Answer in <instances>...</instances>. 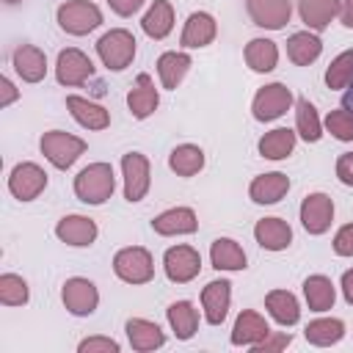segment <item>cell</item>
I'll list each match as a JSON object with an SVG mask.
<instances>
[{"label":"cell","instance_id":"obj_35","mask_svg":"<svg viewBox=\"0 0 353 353\" xmlns=\"http://www.w3.org/2000/svg\"><path fill=\"white\" fill-rule=\"evenodd\" d=\"M168 165L179 176H193V174H199L204 168V152L199 146H193V143H182L168 154Z\"/></svg>","mask_w":353,"mask_h":353},{"label":"cell","instance_id":"obj_34","mask_svg":"<svg viewBox=\"0 0 353 353\" xmlns=\"http://www.w3.org/2000/svg\"><path fill=\"white\" fill-rule=\"evenodd\" d=\"M303 295H306V303L312 312H325L334 306L336 301V292H334V284L331 279L325 276H309L303 281Z\"/></svg>","mask_w":353,"mask_h":353},{"label":"cell","instance_id":"obj_19","mask_svg":"<svg viewBox=\"0 0 353 353\" xmlns=\"http://www.w3.org/2000/svg\"><path fill=\"white\" fill-rule=\"evenodd\" d=\"M152 229L157 234H193L199 229V221L190 207H174V210L160 212L152 221Z\"/></svg>","mask_w":353,"mask_h":353},{"label":"cell","instance_id":"obj_5","mask_svg":"<svg viewBox=\"0 0 353 353\" xmlns=\"http://www.w3.org/2000/svg\"><path fill=\"white\" fill-rule=\"evenodd\" d=\"M58 25L72 36H85L102 25V11L91 0H69L58 8Z\"/></svg>","mask_w":353,"mask_h":353},{"label":"cell","instance_id":"obj_40","mask_svg":"<svg viewBox=\"0 0 353 353\" xmlns=\"http://www.w3.org/2000/svg\"><path fill=\"white\" fill-rule=\"evenodd\" d=\"M325 127L336 141H353V113L347 108L331 110L325 116Z\"/></svg>","mask_w":353,"mask_h":353},{"label":"cell","instance_id":"obj_18","mask_svg":"<svg viewBox=\"0 0 353 353\" xmlns=\"http://www.w3.org/2000/svg\"><path fill=\"white\" fill-rule=\"evenodd\" d=\"M66 108H69L72 119H74L80 127H85V130H105V127L110 124V116H108V110H105L102 105L88 102V99H83V97H77V94H69V97H66Z\"/></svg>","mask_w":353,"mask_h":353},{"label":"cell","instance_id":"obj_7","mask_svg":"<svg viewBox=\"0 0 353 353\" xmlns=\"http://www.w3.org/2000/svg\"><path fill=\"white\" fill-rule=\"evenodd\" d=\"M44 188H47V174H44L41 165H36V163H19V165H14V171L8 176V190H11L14 199L33 201Z\"/></svg>","mask_w":353,"mask_h":353},{"label":"cell","instance_id":"obj_50","mask_svg":"<svg viewBox=\"0 0 353 353\" xmlns=\"http://www.w3.org/2000/svg\"><path fill=\"white\" fill-rule=\"evenodd\" d=\"M3 3H19V0H3Z\"/></svg>","mask_w":353,"mask_h":353},{"label":"cell","instance_id":"obj_1","mask_svg":"<svg viewBox=\"0 0 353 353\" xmlns=\"http://www.w3.org/2000/svg\"><path fill=\"white\" fill-rule=\"evenodd\" d=\"M116 179L108 163H91L74 176V193L83 204H105L113 196Z\"/></svg>","mask_w":353,"mask_h":353},{"label":"cell","instance_id":"obj_27","mask_svg":"<svg viewBox=\"0 0 353 353\" xmlns=\"http://www.w3.org/2000/svg\"><path fill=\"white\" fill-rule=\"evenodd\" d=\"M298 11L309 30H325L328 22L339 14V0H301Z\"/></svg>","mask_w":353,"mask_h":353},{"label":"cell","instance_id":"obj_2","mask_svg":"<svg viewBox=\"0 0 353 353\" xmlns=\"http://www.w3.org/2000/svg\"><path fill=\"white\" fill-rule=\"evenodd\" d=\"M97 52H99V61L113 69V72H121L132 63L135 58V36L124 28H116V30H108L99 41H97Z\"/></svg>","mask_w":353,"mask_h":353},{"label":"cell","instance_id":"obj_42","mask_svg":"<svg viewBox=\"0 0 353 353\" xmlns=\"http://www.w3.org/2000/svg\"><path fill=\"white\" fill-rule=\"evenodd\" d=\"M334 251L339 256H353V223H345L334 237Z\"/></svg>","mask_w":353,"mask_h":353},{"label":"cell","instance_id":"obj_11","mask_svg":"<svg viewBox=\"0 0 353 353\" xmlns=\"http://www.w3.org/2000/svg\"><path fill=\"white\" fill-rule=\"evenodd\" d=\"M331 221H334V201H331V196L309 193L303 199V204H301V223H303V229L309 234H323V232H328Z\"/></svg>","mask_w":353,"mask_h":353},{"label":"cell","instance_id":"obj_36","mask_svg":"<svg viewBox=\"0 0 353 353\" xmlns=\"http://www.w3.org/2000/svg\"><path fill=\"white\" fill-rule=\"evenodd\" d=\"M276 61H279V50L270 39H251L245 44V63L254 72H270L276 69Z\"/></svg>","mask_w":353,"mask_h":353},{"label":"cell","instance_id":"obj_9","mask_svg":"<svg viewBox=\"0 0 353 353\" xmlns=\"http://www.w3.org/2000/svg\"><path fill=\"white\" fill-rule=\"evenodd\" d=\"M121 171H124V199L141 201L149 190V160L141 152H127L121 157Z\"/></svg>","mask_w":353,"mask_h":353},{"label":"cell","instance_id":"obj_12","mask_svg":"<svg viewBox=\"0 0 353 353\" xmlns=\"http://www.w3.org/2000/svg\"><path fill=\"white\" fill-rule=\"evenodd\" d=\"M94 74V63L85 52L69 47V50H61L58 55V63H55V77L61 85H80L85 83V77Z\"/></svg>","mask_w":353,"mask_h":353},{"label":"cell","instance_id":"obj_8","mask_svg":"<svg viewBox=\"0 0 353 353\" xmlns=\"http://www.w3.org/2000/svg\"><path fill=\"white\" fill-rule=\"evenodd\" d=\"M163 268H165V276H168L171 281L188 284V281H193V279L199 276V270H201V256H199V251L190 248V245H174V248L165 251Z\"/></svg>","mask_w":353,"mask_h":353},{"label":"cell","instance_id":"obj_43","mask_svg":"<svg viewBox=\"0 0 353 353\" xmlns=\"http://www.w3.org/2000/svg\"><path fill=\"white\" fill-rule=\"evenodd\" d=\"M292 342V336L290 334H268L262 342H256L254 345V353H270V350H281V347H287Z\"/></svg>","mask_w":353,"mask_h":353},{"label":"cell","instance_id":"obj_38","mask_svg":"<svg viewBox=\"0 0 353 353\" xmlns=\"http://www.w3.org/2000/svg\"><path fill=\"white\" fill-rule=\"evenodd\" d=\"M350 80H353V50L336 55V58L331 61V66L325 69V85L334 88V91L347 88Z\"/></svg>","mask_w":353,"mask_h":353},{"label":"cell","instance_id":"obj_4","mask_svg":"<svg viewBox=\"0 0 353 353\" xmlns=\"http://www.w3.org/2000/svg\"><path fill=\"white\" fill-rule=\"evenodd\" d=\"M113 270L127 284H146L154 276V262H152V254L146 248L130 245L113 256Z\"/></svg>","mask_w":353,"mask_h":353},{"label":"cell","instance_id":"obj_48","mask_svg":"<svg viewBox=\"0 0 353 353\" xmlns=\"http://www.w3.org/2000/svg\"><path fill=\"white\" fill-rule=\"evenodd\" d=\"M342 25H345V28H353V0H345V8H342Z\"/></svg>","mask_w":353,"mask_h":353},{"label":"cell","instance_id":"obj_28","mask_svg":"<svg viewBox=\"0 0 353 353\" xmlns=\"http://www.w3.org/2000/svg\"><path fill=\"white\" fill-rule=\"evenodd\" d=\"M190 69V55L188 52H163L157 58V74H160V83L163 88H176L182 83V77L188 74Z\"/></svg>","mask_w":353,"mask_h":353},{"label":"cell","instance_id":"obj_25","mask_svg":"<svg viewBox=\"0 0 353 353\" xmlns=\"http://www.w3.org/2000/svg\"><path fill=\"white\" fill-rule=\"evenodd\" d=\"M141 28L149 39H165L174 28V8L168 0H154L152 8L143 14L141 19Z\"/></svg>","mask_w":353,"mask_h":353},{"label":"cell","instance_id":"obj_33","mask_svg":"<svg viewBox=\"0 0 353 353\" xmlns=\"http://www.w3.org/2000/svg\"><path fill=\"white\" fill-rule=\"evenodd\" d=\"M292 149H295V132L287 130V127L270 130L259 138V154L268 157V160H284Z\"/></svg>","mask_w":353,"mask_h":353},{"label":"cell","instance_id":"obj_3","mask_svg":"<svg viewBox=\"0 0 353 353\" xmlns=\"http://www.w3.org/2000/svg\"><path fill=\"white\" fill-rule=\"evenodd\" d=\"M39 146H41V154L55 165V168H69L83 152H85V141L83 138H77V135H69V132H63V130H50V132H44L41 135V141H39Z\"/></svg>","mask_w":353,"mask_h":353},{"label":"cell","instance_id":"obj_44","mask_svg":"<svg viewBox=\"0 0 353 353\" xmlns=\"http://www.w3.org/2000/svg\"><path fill=\"white\" fill-rule=\"evenodd\" d=\"M336 176H339L342 185H350L353 188V152H347V154H342L336 160Z\"/></svg>","mask_w":353,"mask_h":353},{"label":"cell","instance_id":"obj_16","mask_svg":"<svg viewBox=\"0 0 353 353\" xmlns=\"http://www.w3.org/2000/svg\"><path fill=\"white\" fill-rule=\"evenodd\" d=\"M55 234L66 245H91L97 240V223L85 215H66L58 221Z\"/></svg>","mask_w":353,"mask_h":353},{"label":"cell","instance_id":"obj_15","mask_svg":"<svg viewBox=\"0 0 353 353\" xmlns=\"http://www.w3.org/2000/svg\"><path fill=\"white\" fill-rule=\"evenodd\" d=\"M215 33H218L215 19H212L207 11H193V14L188 17V22H185V30H182L179 44H182L185 50H193V47H207V44H212Z\"/></svg>","mask_w":353,"mask_h":353},{"label":"cell","instance_id":"obj_46","mask_svg":"<svg viewBox=\"0 0 353 353\" xmlns=\"http://www.w3.org/2000/svg\"><path fill=\"white\" fill-rule=\"evenodd\" d=\"M0 88H3V97H0V105H3V108H8V105H11V102H14L17 97H19V91L14 88V83H11L8 77H0Z\"/></svg>","mask_w":353,"mask_h":353},{"label":"cell","instance_id":"obj_32","mask_svg":"<svg viewBox=\"0 0 353 353\" xmlns=\"http://www.w3.org/2000/svg\"><path fill=\"white\" fill-rule=\"evenodd\" d=\"M306 342L317 345V347H328V345H336L342 336H345V323L336 320V317H323V320H312L303 331Z\"/></svg>","mask_w":353,"mask_h":353},{"label":"cell","instance_id":"obj_45","mask_svg":"<svg viewBox=\"0 0 353 353\" xmlns=\"http://www.w3.org/2000/svg\"><path fill=\"white\" fill-rule=\"evenodd\" d=\"M108 6H110L119 17H132V14L143 6V0H108Z\"/></svg>","mask_w":353,"mask_h":353},{"label":"cell","instance_id":"obj_17","mask_svg":"<svg viewBox=\"0 0 353 353\" xmlns=\"http://www.w3.org/2000/svg\"><path fill=\"white\" fill-rule=\"evenodd\" d=\"M127 105H130V113L135 119H146V116H152L157 110L160 94H157V88H154V83H152L149 74H138L135 85L127 94Z\"/></svg>","mask_w":353,"mask_h":353},{"label":"cell","instance_id":"obj_39","mask_svg":"<svg viewBox=\"0 0 353 353\" xmlns=\"http://www.w3.org/2000/svg\"><path fill=\"white\" fill-rule=\"evenodd\" d=\"M28 298H30V292H28V284H25L22 276H17V273H3L0 276V303L25 306Z\"/></svg>","mask_w":353,"mask_h":353},{"label":"cell","instance_id":"obj_37","mask_svg":"<svg viewBox=\"0 0 353 353\" xmlns=\"http://www.w3.org/2000/svg\"><path fill=\"white\" fill-rule=\"evenodd\" d=\"M295 127H298V135L309 143L320 141L323 135V127H320V119H317V110L309 99H298L295 102Z\"/></svg>","mask_w":353,"mask_h":353},{"label":"cell","instance_id":"obj_47","mask_svg":"<svg viewBox=\"0 0 353 353\" xmlns=\"http://www.w3.org/2000/svg\"><path fill=\"white\" fill-rule=\"evenodd\" d=\"M342 295L347 303H353V270H345L342 276Z\"/></svg>","mask_w":353,"mask_h":353},{"label":"cell","instance_id":"obj_10","mask_svg":"<svg viewBox=\"0 0 353 353\" xmlns=\"http://www.w3.org/2000/svg\"><path fill=\"white\" fill-rule=\"evenodd\" d=\"M61 298H63V306H66L72 314H77V317L91 314V312L97 309V303H99V292H97L94 281L80 279V276L66 279V284H63V290H61Z\"/></svg>","mask_w":353,"mask_h":353},{"label":"cell","instance_id":"obj_14","mask_svg":"<svg viewBox=\"0 0 353 353\" xmlns=\"http://www.w3.org/2000/svg\"><path fill=\"white\" fill-rule=\"evenodd\" d=\"M229 301H232V284L223 279H215L201 290V306H204V317L210 325H221L226 320Z\"/></svg>","mask_w":353,"mask_h":353},{"label":"cell","instance_id":"obj_13","mask_svg":"<svg viewBox=\"0 0 353 353\" xmlns=\"http://www.w3.org/2000/svg\"><path fill=\"white\" fill-rule=\"evenodd\" d=\"M248 14L254 25L268 28V30H281L290 22L292 6L290 0H248Z\"/></svg>","mask_w":353,"mask_h":353},{"label":"cell","instance_id":"obj_26","mask_svg":"<svg viewBox=\"0 0 353 353\" xmlns=\"http://www.w3.org/2000/svg\"><path fill=\"white\" fill-rule=\"evenodd\" d=\"M320 52H323V41H320L314 33H309V30L292 33V36L287 39V55H290V61L298 63V66H309L312 61L320 58Z\"/></svg>","mask_w":353,"mask_h":353},{"label":"cell","instance_id":"obj_23","mask_svg":"<svg viewBox=\"0 0 353 353\" xmlns=\"http://www.w3.org/2000/svg\"><path fill=\"white\" fill-rule=\"evenodd\" d=\"M287 190H290V179H287V174H281V171H270V174H259V176L251 182L248 196H251L256 204H276Z\"/></svg>","mask_w":353,"mask_h":353},{"label":"cell","instance_id":"obj_20","mask_svg":"<svg viewBox=\"0 0 353 353\" xmlns=\"http://www.w3.org/2000/svg\"><path fill=\"white\" fill-rule=\"evenodd\" d=\"M254 237H256V243H259L262 248H268V251H284V248L292 243V229H290V223L281 221V218H262V221H256V226H254Z\"/></svg>","mask_w":353,"mask_h":353},{"label":"cell","instance_id":"obj_21","mask_svg":"<svg viewBox=\"0 0 353 353\" xmlns=\"http://www.w3.org/2000/svg\"><path fill=\"white\" fill-rule=\"evenodd\" d=\"M14 69L25 83H39L47 74V58L39 47L22 44V47L14 50Z\"/></svg>","mask_w":353,"mask_h":353},{"label":"cell","instance_id":"obj_29","mask_svg":"<svg viewBox=\"0 0 353 353\" xmlns=\"http://www.w3.org/2000/svg\"><path fill=\"white\" fill-rule=\"evenodd\" d=\"M265 306H268L270 317H273L279 325H295L298 317H301L298 301H295V295L287 292V290H273V292H268Z\"/></svg>","mask_w":353,"mask_h":353},{"label":"cell","instance_id":"obj_41","mask_svg":"<svg viewBox=\"0 0 353 353\" xmlns=\"http://www.w3.org/2000/svg\"><path fill=\"white\" fill-rule=\"evenodd\" d=\"M80 353H119V342L110 336H88L80 342Z\"/></svg>","mask_w":353,"mask_h":353},{"label":"cell","instance_id":"obj_22","mask_svg":"<svg viewBox=\"0 0 353 353\" xmlns=\"http://www.w3.org/2000/svg\"><path fill=\"white\" fill-rule=\"evenodd\" d=\"M268 334H270V328H268L265 317L256 314V312H251V309H245V312H240L237 320H234L232 345H251V347H254V345L262 342Z\"/></svg>","mask_w":353,"mask_h":353},{"label":"cell","instance_id":"obj_6","mask_svg":"<svg viewBox=\"0 0 353 353\" xmlns=\"http://www.w3.org/2000/svg\"><path fill=\"white\" fill-rule=\"evenodd\" d=\"M290 105H292V91L284 83H270V85H265V88L256 91L251 110H254V119L256 121H273L281 113H287Z\"/></svg>","mask_w":353,"mask_h":353},{"label":"cell","instance_id":"obj_31","mask_svg":"<svg viewBox=\"0 0 353 353\" xmlns=\"http://www.w3.org/2000/svg\"><path fill=\"white\" fill-rule=\"evenodd\" d=\"M165 314H168V323H171L176 339H190V336L196 334L199 312L193 309L190 301H174V303L165 309Z\"/></svg>","mask_w":353,"mask_h":353},{"label":"cell","instance_id":"obj_24","mask_svg":"<svg viewBox=\"0 0 353 353\" xmlns=\"http://www.w3.org/2000/svg\"><path fill=\"white\" fill-rule=\"evenodd\" d=\"M127 339L135 350H154V347H163L165 345V334L160 331L157 323L152 320H143V317H132L127 320Z\"/></svg>","mask_w":353,"mask_h":353},{"label":"cell","instance_id":"obj_30","mask_svg":"<svg viewBox=\"0 0 353 353\" xmlns=\"http://www.w3.org/2000/svg\"><path fill=\"white\" fill-rule=\"evenodd\" d=\"M210 259H212V268H218V270H243L245 268V251L229 237H218L212 243Z\"/></svg>","mask_w":353,"mask_h":353},{"label":"cell","instance_id":"obj_49","mask_svg":"<svg viewBox=\"0 0 353 353\" xmlns=\"http://www.w3.org/2000/svg\"><path fill=\"white\" fill-rule=\"evenodd\" d=\"M350 83H353V80H350ZM345 108H347V110H353V85H350V88H347V94H345Z\"/></svg>","mask_w":353,"mask_h":353}]
</instances>
